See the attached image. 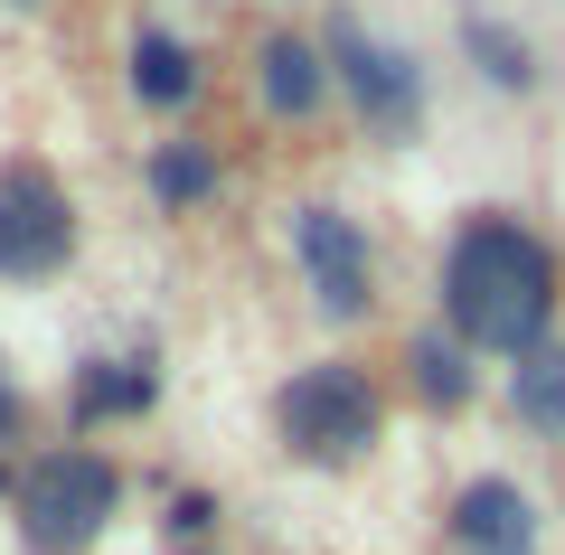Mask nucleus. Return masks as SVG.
I'll return each mask as SVG.
<instances>
[{
    "label": "nucleus",
    "mask_w": 565,
    "mask_h": 555,
    "mask_svg": "<svg viewBox=\"0 0 565 555\" xmlns=\"http://www.w3.org/2000/svg\"><path fill=\"white\" fill-rule=\"evenodd\" d=\"M396 367H405V396H415L434 424H452V415L481 405V349H462L444 320H415L405 349H396Z\"/></svg>",
    "instance_id": "11"
},
{
    "label": "nucleus",
    "mask_w": 565,
    "mask_h": 555,
    "mask_svg": "<svg viewBox=\"0 0 565 555\" xmlns=\"http://www.w3.org/2000/svg\"><path fill=\"white\" fill-rule=\"evenodd\" d=\"M161 405V367L151 357H85L66 377V442H95L114 424H141Z\"/></svg>",
    "instance_id": "9"
},
{
    "label": "nucleus",
    "mask_w": 565,
    "mask_h": 555,
    "mask_svg": "<svg viewBox=\"0 0 565 555\" xmlns=\"http://www.w3.org/2000/svg\"><path fill=\"white\" fill-rule=\"evenodd\" d=\"M245 85H255V114L292 122V132H302V122H321L330 104H340L321 39H302V29H264V39H255V57H245Z\"/></svg>",
    "instance_id": "8"
},
{
    "label": "nucleus",
    "mask_w": 565,
    "mask_h": 555,
    "mask_svg": "<svg viewBox=\"0 0 565 555\" xmlns=\"http://www.w3.org/2000/svg\"><path fill=\"white\" fill-rule=\"evenodd\" d=\"M10 10H39V0H10Z\"/></svg>",
    "instance_id": "18"
},
{
    "label": "nucleus",
    "mask_w": 565,
    "mask_h": 555,
    "mask_svg": "<svg viewBox=\"0 0 565 555\" xmlns=\"http://www.w3.org/2000/svg\"><path fill=\"white\" fill-rule=\"evenodd\" d=\"M141 189H151V207H161V217H199V207H217V199H226V160H217V141H199V132L151 141V160H141Z\"/></svg>",
    "instance_id": "12"
},
{
    "label": "nucleus",
    "mask_w": 565,
    "mask_h": 555,
    "mask_svg": "<svg viewBox=\"0 0 565 555\" xmlns=\"http://www.w3.org/2000/svg\"><path fill=\"white\" fill-rule=\"evenodd\" d=\"M122 85H132L141 114H170V122H180L189 104L207 95V57H199V39H180L170 20H141L132 47H122Z\"/></svg>",
    "instance_id": "10"
},
{
    "label": "nucleus",
    "mask_w": 565,
    "mask_h": 555,
    "mask_svg": "<svg viewBox=\"0 0 565 555\" xmlns=\"http://www.w3.org/2000/svg\"><path fill=\"white\" fill-rule=\"evenodd\" d=\"M217 490H170V509H161V536L170 546H217Z\"/></svg>",
    "instance_id": "15"
},
{
    "label": "nucleus",
    "mask_w": 565,
    "mask_h": 555,
    "mask_svg": "<svg viewBox=\"0 0 565 555\" xmlns=\"http://www.w3.org/2000/svg\"><path fill=\"white\" fill-rule=\"evenodd\" d=\"M122 461L104 442H47V452H20V480H10V536L20 555H95L122 517Z\"/></svg>",
    "instance_id": "3"
},
{
    "label": "nucleus",
    "mask_w": 565,
    "mask_h": 555,
    "mask_svg": "<svg viewBox=\"0 0 565 555\" xmlns=\"http://www.w3.org/2000/svg\"><path fill=\"white\" fill-rule=\"evenodd\" d=\"M76 245H85L76 189L39 151H10L0 160V282H57Z\"/></svg>",
    "instance_id": "6"
},
{
    "label": "nucleus",
    "mask_w": 565,
    "mask_h": 555,
    "mask_svg": "<svg viewBox=\"0 0 565 555\" xmlns=\"http://www.w3.org/2000/svg\"><path fill=\"white\" fill-rule=\"evenodd\" d=\"M321 57H330V85H340L349 122H359L377 151H415L424 141V57L386 29H367L359 10H330L321 20Z\"/></svg>",
    "instance_id": "4"
},
{
    "label": "nucleus",
    "mask_w": 565,
    "mask_h": 555,
    "mask_svg": "<svg viewBox=\"0 0 565 555\" xmlns=\"http://www.w3.org/2000/svg\"><path fill=\"white\" fill-rule=\"evenodd\" d=\"M509 415H519V434H537V442L565 452V339L509 357Z\"/></svg>",
    "instance_id": "14"
},
{
    "label": "nucleus",
    "mask_w": 565,
    "mask_h": 555,
    "mask_svg": "<svg viewBox=\"0 0 565 555\" xmlns=\"http://www.w3.org/2000/svg\"><path fill=\"white\" fill-rule=\"evenodd\" d=\"M434 320L481 357H527L565 320V245L519 207H471L434 264Z\"/></svg>",
    "instance_id": "1"
},
{
    "label": "nucleus",
    "mask_w": 565,
    "mask_h": 555,
    "mask_svg": "<svg viewBox=\"0 0 565 555\" xmlns=\"http://www.w3.org/2000/svg\"><path fill=\"white\" fill-rule=\"evenodd\" d=\"M20 434H29V386L10 377V357H0V461H20V452H29Z\"/></svg>",
    "instance_id": "16"
},
{
    "label": "nucleus",
    "mask_w": 565,
    "mask_h": 555,
    "mask_svg": "<svg viewBox=\"0 0 565 555\" xmlns=\"http://www.w3.org/2000/svg\"><path fill=\"white\" fill-rule=\"evenodd\" d=\"M444 555H546V509L527 480L471 471L444 499Z\"/></svg>",
    "instance_id": "7"
},
{
    "label": "nucleus",
    "mask_w": 565,
    "mask_h": 555,
    "mask_svg": "<svg viewBox=\"0 0 565 555\" xmlns=\"http://www.w3.org/2000/svg\"><path fill=\"white\" fill-rule=\"evenodd\" d=\"M170 555H217V546H170Z\"/></svg>",
    "instance_id": "17"
},
{
    "label": "nucleus",
    "mask_w": 565,
    "mask_h": 555,
    "mask_svg": "<svg viewBox=\"0 0 565 555\" xmlns=\"http://www.w3.org/2000/svg\"><path fill=\"white\" fill-rule=\"evenodd\" d=\"M282 245H292V274H302V301L321 311V330H367L377 320V236H367L359 207L292 199Z\"/></svg>",
    "instance_id": "5"
},
{
    "label": "nucleus",
    "mask_w": 565,
    "mask_h": 555,
    "mask_svg": "<svg viewBox=\"0 0 565 555\" xmlns=\"http://www.w3.org/2000/svg\"><path fill=\"white\" fill-rule=\"evenodd\" d=\"M452 39H462L471 76H481L490 95H509V104L537 95V39H527V29H509L500 10H462V20H452Z\"/></svg>",
    "instance_id": "13"
},
{
    "label": "nucleus",
    "mask_w": 565,
    "mask_h": 555,
    "mask_svg": "<svg viewBox=\"0 0 565 555\" xmlns=\"http://www.w3.org/2000/svg\"><path fill=\"white\" fill-rule=\"evenodd\" d=\"M274 442H282V461H302V471H367V461L386 452V377L367 357H349V349L302 357V367L274 386Z\"/></svg>",
    "instance_id": "2"
}]
</instances>
